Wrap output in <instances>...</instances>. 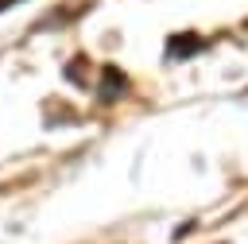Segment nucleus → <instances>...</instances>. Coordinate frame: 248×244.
I'll return each instance as SVG.
<instances>
[{
	"label": "nucleus",
	"instance_id": "f03ea898",
	"mask_svg": "<svg viewBox=\"0 0 248 244\" xmlns=\"http://www.w3.org/2000/svg\"><path fill=\"white\" fill-rule=\"evenodd\" d=\"M97 89H101L97 97H101V101L108 105V101H116V97H120V93L128 89V77H124V74H120L116 66H105V70H101V85H97Z\"/></svg>",
	"mask_w": 248,
	"mask_h": 244
},
{
	"label": "nucleus",
	"instance_id": "7ed1b4c3",
	"mask_svg": "<svg viewBox=\"0 0 248 244\" xmlns=\"http://www.w3.org/2000/svg\"><path fill=\"white\" fill-rule=\"evenodd\" d=\"M16 4H23V0H0V12H8V8H16Z\"/></svg>",
	"mask_w": 248,
	"mask_h": 244
},
{
	"label": "nucleus",
	"instance_id": "f257e3e1",
	"mask_svg": "<svg viewBox=\"0 0 248 244\" xmlns=\"http://www.w3.org/2000/svg\"><path fill=\"white\" fill-rule=\"evenodd\" d=\"M202 46H205V39L198 31H182V35H170L167 39V58L170 62H182V58H194Z\"/></svg>",
	"mask_w": 248,
	"mask_h": 244
}]
</instances>
